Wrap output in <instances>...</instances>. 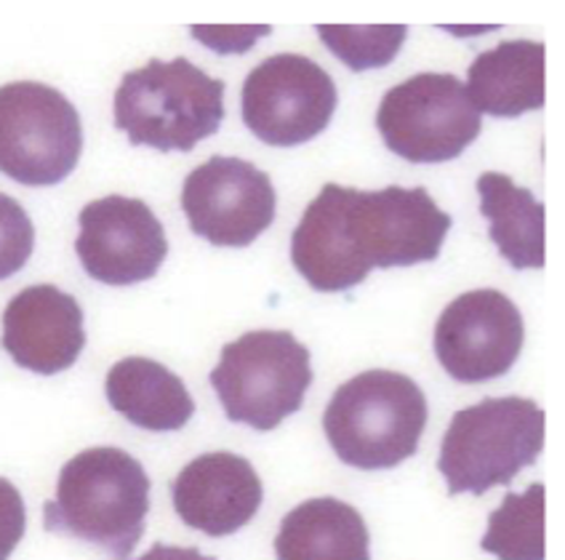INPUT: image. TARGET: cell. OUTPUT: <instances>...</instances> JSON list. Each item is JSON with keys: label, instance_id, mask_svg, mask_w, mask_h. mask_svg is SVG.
I'll use <instances>...</instances> for the list:
<instances>
[{"label": "cell", "instance_id": "cb8c5ba5", "mask_svg": "<svg viewBox=\"0 0 565 560\" xmlns=\"http://www.w3.org/2000/svg\"><path fill=\"white\" fill-rule=\"evenodd\" d=\"M137 560H216L211 556H203L198 547H173V545H152L145 556Z\"/></svg>", "mask_w": 565, "mask_h": 560}, {"label": "cell", "instance_id": "d6986e66", "mask_svg": "<svg viewBox=\"0 0 565 560\" xmlns=\"http://www.w3.org/2000/svg\"><path fill=\"white\" fill-rule=\"evenodd\" d=\"M544 483H531L523 494L510 492L488 515L486 552L499 560H544Z\"/></svg>", "mask_w": 565, "mask_h": 560}, {"label": "cell", "instance_id": "e0dca14e", "mask_svg": "<svg viewBox=\"0 0 565 560\" xmlns=\"http://www.w3.org/2000/svg\"><path fill=\"white\" fill-rule=\"evenodd\" d=\"M275 556L278 560H371L369 526L342 499H307L280 520Z\"/></svg>", "mask_w": 565, "mask_h": 560}, {"label": "cell", "instance_id": "6da1fadb", "mask_svg": "<svg viewBox=\"0 0 565 560\" xmlns=\"http://www.w3.org/2000/svg\"><path fill=\"white\" fill-rule=\"evenodd\" d=\"M150 478L124 448H86L67 462L56 497L43 505L46 531L96 545L113 560H128L145 533Z\"/></svg>", "mask_w": 565, "mask_h": 560}, {"label": "cell", "instance_id": "9c48e42d", "mask_svg": "<svg viewBox=\"0 0 565 560\" xmlns=\"http://www.w3.org/2000/svg\"><path fill=\"white\" fill-rule=\"evenodd\" d=\"M337 105L331 75L299 54H275L256 64L241 92L243 124L273 147H297L320 137Z\"/></svg>", "mask_w": 565, "mask_h": 560}, {"label": "cell", "instance_id": "7a4b0ae2", "mask_svg": "<svg viewBox=\"0 0 565 560\" xmlns=\"http://www.w3.org/2000/svg\"><path fill=\"white\" fill-rule=\"evenodd\" d=\"M427 398L397 371H363L333 392L323 430L333 454L355 469H393L416 454L427 427Z\"/></svg>", "mask_w": 565, "mask_h": 560}, {"label": "cell", "instance_id": "44dd1931", "mask_svg": "<svg viewBox=\"0 0 565 560\" xmlns=\"http://www.w3.org/2000/svg\"><path fill=\"white\" fill-rule=\"evenodd\" d=\"M35 249V228L28 211L11 196L0 192V281L11 278L28 265Z\"/></svg>", "mask_w": 565, "mask_h": 560}, {"label": "cell", "instance_id": "4fadbf2b", "mask_svg": "<svg viewBox=\"0 0 565 560\" xmlns=\"http://www.w3.org/2000/svg\"><path fill=\"white\" fill-rule=\"evenodd\" d=\"M173 510L190 529L230 537L259 513L265 488L246 456L211 452L195 456L171 483Z\"/></svg>", "mask_w": 565, "mask_h": 560}, {"label": "cell", "instance_id": "9a60e30c", "mask_svg": "<svg viewBox=\"0 0 565 560\" xmlns=\"http://www.w3.org/2000/svg\"><path fill=\"white\" fill-rule=\"evenodd\" d=\"M547 49L536 41H504L483 51L470 64L467 96L478 113L493 118H518L544 107L547 92Z\"/></svg>", "mask_w": 565, "mask_h": 560}, {"label": "cell", "instance_id": "5bb4252c", "mask_svg": "<svg viewBox=\"0 0 565 560\" xmlns=\"http://www.w3.org/2000/svg\"><path fill=\"white\" fill-rule=\"evenodd\" d=\"M0 345L32 373L51 377L73 369L86 347L78 299L49 283L24 288L6 307Z\"/></svg>", "mask_w": 565, "mask_h": 560}, {"label": "cell", "instance_id": "277c9868", "mask_svg": "<svg viewBox=\"0 0 565 560\" xmlns=\"http://www.w3.org/2000/svg\"><path fill=\"white\" fill-rule=\"evenodd\" d=\"M544 411L531 398H486L456 411L443 435L438 469L448 494H480L510 486L544 448Z\"/></svg>", "mask_w": 565, "mask_h": 560}, {"label": "cell", "instance_id": "ffe728a7", "mask_svg": "<svg viewBox=\"0 0 565 560\" xmlns=\"http://www.w3.org/2000/svg\"><path fill=\"white\" fill-rule=\"evenodd\" d=\"M320 41L333 51L337 60L355 73L376 70L390 64L406 41L403 24H384V28H339V24H320Z\"/></svg>", "mask_w": 565, "mask_h": 560}, {"label": "cell", "instance_id": "5b68a950", "mask_svg": "<svg viewBox=\"0 0 565 560\" xmlns=\"http://www.w3.org/2000/svg\"><path fill=\"white\" fill-rule=\"evenodd\" d=\"M209 379L230 422L269 433L301 409L315 373L291 331L262 328L224 345Z\"/></svg>", "mask_w": 565, "mask_h": 560}, {"label": "cell", "instance_id": "8fae6325", "mask_svg": "<svg viewBox=\"0 0 565 560\" xmlns=\"http://www.w3.org/2000/svg\"><path fill=\"white\" fill-rule=\"evenodd\" d=\"M525 342L523 315L515 302L493 288L456 296L435 326V356L448 377L480 384L504 377Z\"/></svg>", "mask_w": 565, "mask_h": 560}, {"label": "cell", "instance_id": "3957f363", "mask_svg": "<svg viewBox=\"0 0 565 560\" xmlns=\"http://www.w3.org/2000/svg\"><path fill=\"white\" fill-rule=\"evenodd\" d=\"M224 120V83L184 56L150 60L126 73L115 92V128L131 145L160 152H190L214 137Z\"/></svg>", "mask_w": 565, "mask_h": 560}, {"label": "cell", "instance_id": "ba28073f", "mask_svg": "<svg viewBox=\"0 0 565 560\" xmlns=\"http://www.w3.org/2000/svg\"><path fill=\"white\" fill-rule=\"evenodd\" d=\"M376 128L397 158L446 163L478 139L483 120L456 75L419 73L384 94Z\"/></svg>", "mask_w": 565, "mask_h": 560}, {"label": "cell", "instance_id": "2e32d148", "mask_svg": "<svg viewBox=\"0 0 565 560\" xmlns=\"http://www.w3.org/2000/svg\"><path fill=\"white\" fill-rule=\"evenodd\" d=\"M105 392L120 416L150 433H177L195 414L188 384L152 358L118 360L107 373Z\"/></svg>", "mask_w": 565, "mask_h": 560}, {"label": "cell", "instance_id": "603a6c76", "mask_svg": "<svg viewBox=\"0 0 565 560\" xmlns=\"http://www.w3.org/2000/svg\"><path fill=\"white\" fill-rule=\"evenodd\" d=\"M273 28H192V38L205 43L216 54H246L248 49L259 41L262 35H269Z\"/></svg>", "mask_w": 565, "mask_h": 560}, {"label": "cell", "instance_id": "52a82bcc", "mask_svg": "<svg viewBox=\"0 0 565 560\" xmlns=\"http://www.w3.org/2000/svg\"><path fill=\"white\" fill-rule=\"evenodd\" d=\"M81 152V115L67 96L35 81L0 86V173L28 187L60 184Z\"/></svg>", "mask_w": 565, "mask_h": 560}, {"label": "cell", "instance_id": "8992f818", "mask_svg": "<svg viewBox=\"0 0 565 560\" xmlns=\"http://www.w3.org/2000/svg\"><path fill=\"white\" fill-rule=\"evenodd\" d=\"M454 219L438 209L424 187L342 190V230L352 262L369 278L371 270L435 262Z\"/></svg>", "mask_w": 565, "mask_h": 560}, {"label": "cell", "instance_id": "ac0fdd59", "mask_svg": "<svg viewBox=\"0 0 565 560\" xmlns=\"http://www.w3.org/2000/svg\"><path fill=\"white\" fill-rule=\"evenodd\" d=\"M480 214L488 219V235L499 254L515 270H539L547 262L544 254V203L534 192L518 187L507 173L486 171L478 179Z\"/></svg>", "mask_w": 565, "mask_h": 560}, {"label": "cell", "instance_id": "7402d4cb", "mask_svg": "<svg viewBox=\"0 0 565 560\" xmlns=\"http://www.w3.org/2000/svg\"><path fill=\"white\" fill-rule=\"evenodd\" d=\"M28 531V510L19 488L0 478V560H9Z\"/></svg>", "mask_w": 565, "mask_h": 560}, {"label": "cell", "instance_id": "30bf717a", "mask_svg": "<svg viewBox=\"0 0 565 560\" xmlns=\"http://www.w3.org/2000/svg\"><path fill=\"white\" fill-rule=\"evenodd\" d=\"M275 205L278 196L267 173L243 158H209L182 187L190 230L214 246H252L275 222Z\"/></svg>", "mask_w": 565, "mask_h": 560}, {"label": "cell", "instance_id": "7c38bea8", "mask_svg": "<svg viewBox=\"0 0 565 560\" xmlns=\"http://www.w3.org/2000/svg\"><path fill=\"white\" fill-rule=\"evenodd\" d=\"M75 251L88 278L105 286L150 281L169 254L160 219L139 198L107 196L83 205Z\"/></svg>", "mask_w": 565, "mask_h": 560}]
</instances>
